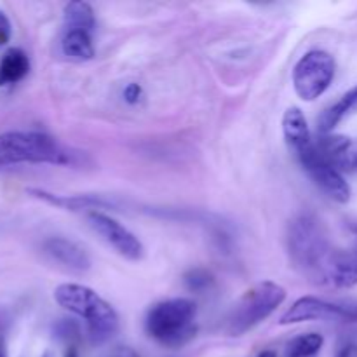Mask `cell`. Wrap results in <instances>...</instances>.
Instances as JSON below:
<instances>
[{
    "label": "cell",
    "mask_w": 357,
    "mask_h": 357,
    "mask_svg": "<svg viewBox=\"0 0 357 357\" xmlns=\"http://www.w3.org/2000/svg\"><path fill=\"white\" fill-rule=\"evenodd\" d=\"M282 132H284V139L288 143L289 149L293 150L298 162L302 164L303 169L309 173L314 183L321 188L326 195H330L333 201L345 202L351 201V187L342 176L338 169H335L321 150L317 149V143L312 139L310 135L309 124L300 108L291 107L286 110L284 117H282Z\"/></svg>",
    "instance_id": "cell-1"
},
{
    "label": "cell",
    "mask_w": 357,
    "mask_h": 357,
    "mask_svg": "<svg viewBox=\"0 0 357 357\" xmlns=\"http://www.w3.org/2000/svg\"><path fill=\"white\" fill-rule=\"evenodd\" d=\"M286 241L293 265L310 281L324 284V274L335 250H331L319 220L310 213L296 216L289 223Z\"/></svg>",
    "instance_id": "cell-2"
},
{
    "label": "cell",
    "mask_w": 357,
    "mask_h": 357,
    "mask_svg": "<svg viewBox=\"0 0 357 357\" xmlns=\"http://www.w3.org/2000/svg\"><path fill=\"white\" fill-rule=\"evenodd\" d=\"M54 300L59 307L86 321L87 335L94 345L107 344L119 331V316L114 307L87 286L59 284L54 289Z\"/></svg>",
    "instance_id": "cell-3"
},
{
    "label": "cell",
    "mask_w": 357,
    "mask_h": 357,
    "mask_svg": "<svg viewBox=\"0 0 357 357\" xmlns=\"http://www.w3.org/2000/svg\"><path fill=\"white\" fill-rule=\"evenodd\" d=\"M195 317H197V307L192 300H164L149 310L145 330L157 344L167 349H180L197 333Z\"/></svg>",
    "instance_id": "cell-4"
},
{
    "label": "cell",
    "mask_w": 357,
    "mask_h": 357,
    "mask_svg": "<svg viewBox=\"0 0 357 357\" xmlns=\"http://www.w3.org/2000/svg\"><path fill=\"white\" fill-rule=\"evenodd\" d=\"M17 164H73V153L54 138L35 131L0 135V169Z\"/></svg>",
    "instance_id": "cell-5"
},
{
    "label": "cell",
    "mask_w": 357,
    "mask_h": 357,
    "mask_svg": "<svg viewBox=\"0 0 357 357\" xmlns=\"http://www.w3.org/2000/svg\"><path fill=\"white\" fill-rule=\"evenodd\" d=\"M286 300V289L281 284L272 281L258 282L251 289H248L239 302L234 305L229 316L227 331L232 337H241L264 323L268 316L275 312Z\"/></svg>",
    "instance_id": "cell-6"
},
{
    "label": "cell",
    "mask_w": 357,
    "mask_h": 357,
    "mask_svg": "<svg viewBox=\"0 0 357 357\" xmlns=\"http://www.w3.org/2000/svg\"><path fill=\"white\" fill-rule=\"evenodd\" d=\"M337 72L335 58L326 51L314 49L305 52L293 68V86L303 101H314L323 96L331 86Z\"/></svg>",
    "instance_id": "cell-7"
},
{
    "label": "cell",
    "mask_w": 357,
    "mask_h": 357,
    "mask_svg": "<svg viewBox=\"0 0 357 357\" xmlns=\"http://www.w3.org/2000/svg\"><path fill=\"white\" fill-rule=\"evenodd\" d=\"M357 321V303H337L317 296H302L284 314L279 324L305 323V321Z\"/></svg>",
    "instance_id": "cell-8"
},
{
    "label": "cell",
    "mask_w": 357,
    "mask_h": 357,
    "mask_svg": "<svg viewBox=\"0 0 357 357\" xmlns=\"http://www.w3.org/2000/svg\"><path fill=\"white\" fill-rule=\"evenodd\" d=\"M87 222L93 227L94 232L101 236V239L110 244L121 257L128 258L131 261L142 260L143 255H145V248H143L142 241L131 230L126 229L122 223H119L117 220L94 209V211L87 213Z\"/></svg>",
    "instance_id": "cell-9"
},
{
    "label": "cell",
    "mask_w": 357,
    "mask_h": 357,
    "mask_svg": "<svg viewBox=\"0 0 357 357\" xmlns=\"http://www.w3.org/2000/svg\"><path fill=\"white\" fill-rule=\"evenodd\" d=\"M317 149L340 173H357V139L324 135L317 143Z\"/></svg>",
    "instance_id": "cell-10"
},
{
    "label": "cell",
    "mask_w": 357,
    "mask_h": 357,
    "mask_svg": "<svg viewBox=\"0 0 357 357\" xmlns=\"http://www.w3.org/2000/svg\"><path fill=\"white\" fill-rule=\"evenodd\" d=\"M44 251L58 264L75 272H86L91 267V258L84 248L63 237H52L44 243Z\"/></svg>",
    "instance_id": "cell-11"
},
{
    "label": "cell",
    "mask_w": 357,
    "mask_h": 357,
    "mask_svg": "<svg viewBox=\"0 0 357 357\" xmlns=\"http://www.w3.org/2000/svg\"><path fill=\"white\" fill-rule=\"evenodd\" d=\"M324 284L337 288L357 284V251H335L324 274Z\"/></svg>",
    "instance_id": "cell-12"
},
{
    "label": "cell",
    "mask_w": 357,
    "mask_h": 357,
    "mask_svg": "<svg viewBox=\"0 0 357 357\" xmlns=\"http://www.w3.org/2000/svg\"><path fill=\"white\" fill-rule=\"evenodd\" d=\"M357 114V86L349 89L340 100L335 105H331L319 119V131L323 135H328L330 131H333L342 121L352 117Z\"/></svg>",
    "instance_id": "cell-13"
},
{
    "label": "cell",
    "mask_w": 357,
    "mask_h": 357,
    "mask_svg": "<svg viewBox=\"0 0 357 357\" xmlns=\"http://www.w3.org/2000/svg\"><path fill=\"white\" fill-rule=\"evenodd\" d=\"M30 72V58L23 49L13 47L0 59V87L13 86L23 80Z\"/></svg>",
    "instance_id": "cell-14"
},
{
    "label": "cell",
    "mask_w": 357,
    "mask_h": 357,
    "mask_svg": "<svg viewBox=\"0 0 357 357\" xmlns=\"http://www.w3.org/2000/svg\"><path fill=\"white\" fill-rule=\"evenodd\" d=\"M61 49L63 54L75 61H87L94 56L93 38L89 31L84 30H66L61 38Z\"/></svg>",
    "instance_id": "cell-15"
},
{
    "label": "cell",
    "mask_w": 357,
    "mask_h": 357,
    "mask_svg": "<svg viewBox=\"0 0 357 357\" xmlns=\"http://www.w3.org/2000/svg\"><path fill=\"white\" fill-rule=\"evenodd\" d=\"M28 194L35 199H40V201L47 202V204L58 206L61 209H68V211H79V209H93L105 206L103 201L96 197H65V195H56L51 192L38 190V188H28ZM94 211V209H93Z\"/></svg>",
    "instance_id": "cell-16"
},
{
    "label": "cell",
    "mask_w": 357,
    "mask_h": 357,
    "mask_svg": "<svg viewBox=\"0 0 357 357\" xmlns=\"http://www.w3.org/2000/svg\"><path fill=\"white\" fill-rule=\"evenodd\" d=\"M66 30H84L93 33L96 26L94 10L86 2H70L65 6Z\"/></svg>",
    "instance_id": "cell-17"
},
{
    "label": "cell",
    "mask_w": 357,
    "mask_h": 357,
    "mask_svg": "<svg viewBox=\"0 0 357 357\" xmlns=\"http://www.w3.org/2000/svg\"><path fill=\"white\" fill-rule=\"evenodd\" d=\"M324 345L321 333H303L293 338L286 347V357H317Z\"/></svg>",
    "instance_id": "cell-18"
},
{
    "label": "cell",
    "mask_w": 357,
    "mask_h": 357,
    "mask_svg": "<svg viewBox=\"0 0 357 357\" xmlns=\"http://www.w3.org/2000/svg\"><path fill=\"white\" fill-rule=\"evenodd\" d=\"M185 282H187L188 289H192V291H201V289L208 288L211 284V278L204 271H192L185 278Z\"/></svg>",
    "instance_id": "cell-19"
},
{
    "label": "cell",
    "mask_w": 357,
    "mask_h": 357,
    "mask_svg": "<svg viewBox=\"0 0 357 357\" xmlns=\"http://www.w3.org/2000/svg\"><path fill=\"white\" fill-rule=\"evenodd\" d=\"M356 354H357V340L356 338L349 337L345 338V340H342V344L338 345L335 357H354Z\"/></svg>",
    "instance_id": "cell-20"
},
{
    "label": "cell",
    "mask_w": 357,
    "mask_h": 357,
    "mask_svg": "<svg viewBox=\"0 0 357 357\" xmlns=\"http://www.w3.org/2000/svg\"><path fill=\"white\" fill-rule=\"evenodd\" d=\"M13 37V24L7 14L0 10V45H6Z\"/></svg>",
    "instance_id": "cell-21"
},
{
    "label": "cell",
    "mask_w": 357,
    "mask_h": 357,
    "mask_svg": "<svg viewBox=\"0 0 357 357\" xmlns=\"http://www.w3.org/2000/svg\"><path fill=\"white\" fill-rule=\"evenodd\" d=\"M142 96H143L142 86H138V84H135V82L128 84V86H126V89H124V100L128 101V103L136 105L139 100H142Z\"/></svg>",
    "instance_id": "cell-22"
},
{
    "label": "cell",
    "mask_w": 357,
    "mask_h": 357,
    "mask_svg": "<svg viewBox=\"0 0 357 357\" xmlns=\"http://www.w3.org/2000/svg\"><path fill=\"white\" fill-rule=\"evenodd\" d=\"M107 357H139V356L136 354L131 347H117L114 349V351H112Z\"/></svg>",
    "instance_id": "cell-23"
},
{
    "label": "cell",
    "mask_w": 357,
    "mask_h": 357,
    "mask_svg": "<svg viewBox=\"0 0 357 357\" xmlns=\"http://www.w3.org/2000/svg\"><path fill=\"white\" fill-rule=\"evenodd\" d=\"M63 357H79V354H77L75 347H68V351L65 352V356H63Z\"/></svg>",
    "instance_id": "cell-24"
},
{
    "label": "cell",
    "mask_w": 357,
    "mask_h": 357,
    "mask_svg": "<svg viewBox=\"0 0 357 357\" xmlns=\"http://www.w3.org/2000/svg\"><path fill=\"white\" fill-rule=\"evenodd\" d=\"M257 357H278V354H275L274 351H264V352H260Z\"/></svg>",
    "instance_id": "cell-25"
},
{
    "label": "cell",
    "mask_w": 357,
    "mask_h": 357,
    "mask_svg": "<svg viewBox=\"0 0 357 357\" xmlns=\"http://www.w3.org/2000/svg\"><path fill=\"white\" fill-rule=\"evenodd\" d=\"M0 357H7L6 345H3V342H2V340H0Z\"/></svg>",
    "instance_id": "cell-26"
}]
</instances>
